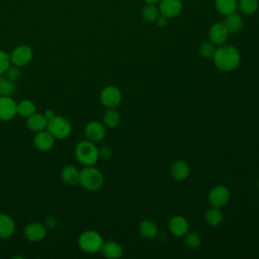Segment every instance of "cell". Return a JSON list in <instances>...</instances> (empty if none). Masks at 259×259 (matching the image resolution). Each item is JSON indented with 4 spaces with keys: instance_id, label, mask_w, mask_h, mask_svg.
<instances>
[{
    "instance_id": "22",
    "label": "cell",
    "mask_w": 259,
    "mask_h": 259,
    "mask_svg": "<svg viewBox=\"0 0 259 259\" xmlns=\"http://www.w3.org/2000/svg\"><path fill=\"white\" fill-rule=\"evenodd\" d=\"M224 24L230 33H237L243 28V19L236 12L226 15Z\"/></svg>"
},
{
    "instance_id": "37",
    "label": "cell",
    "mask_w": 259,
    "mask_h": 259,
    "mask_svg": "<svg viewBox=\"0 0 259 259\" xmlns=\"http://www.w3.org/2000/svg\"><path fill=\"white\" fill-rule=\"evenodd\" d=\"M55 224H56V220H55L54 218H52V217L47 218V221H46V223H45V225H46L47 228H54Z\"/></svg>"
},
{
    "instance_id": "9",
    "label": "cell",
    "mask_w": 259,
    "mask_h": 259,
    "mask_svg": "<svg viewBox=\"0 0 259 259\" xmlns=\"http://www.w3.org/2000/svg\"><path fill=\"white\" fill-rule=\"evenodd\" d=\"M17 115V102L11 96L0 95V120L8 121Z\"/></svg>"
},
{
    "instance_id": "15",
    "label": "cell",
    "mask_w": 259,
    "mask_h": 259,
    "mask_svg": "<svg viewBox=\"0 0 259 259\" xmlns=\"http://www.w3.org/2000/svg\"><path fill=\"white\" fill-rule=\"evenodd\" d=\"M55 140L56 139L52 136L50 132L44 130L36 133V135L33 138V145L38 151L48 152L54 147Z\"/></svg>"
},
{
    "instance_id": "33",
    "label": "cell",
    "mask_w": 259,
    "mask_h": 259,
    "mask_svg": "<svg viewBox=\"0 0 259 259\" xmlns=\"http://www.w3.org/2000/svg\"><path fill=\"white\" fill-rule=\"evenodd\" d=\"M6 76L13 82L17 81L20 76H21V72H20V67H17L15 65H10L9 68L7 69V71L5 72Z\"/></svg>"
},
{
    "instance_id": "14",
    "label": "cell",
    "mask_w": 259,
    "mask_h": 259,
    "mask_svg": "<svg viewBox=\"0 0 259 259\" xmlns=\"http://www.w3.org/2000/svg\"><path fill=\"white\" fill-rule=\"evenodd\" d=\"M182 7L183 4L181 0H160L158 8L161 15L172 18L181 12Z\"/></svg>"
},
{
    "instance_id": "4",
    "label": "cell",
    "mask_w": 259,
    "mask_h": 259,
    "mask_svg": "<svg viewBox=\"0 0 259 259\" xmlns=\"http://www.w3.org/2000/svg\"><path fill=\"white\" fill-rule=\"evenodd\" d=\"M103 243L104 241L102 236L94 230L84 231L78 238L79 248L88 254H95L100 252Z\"/></svg>"
},
{
    "instance_id": "3",
    "label": "cell",
    "mask_w": 259,
    "mask_h": 259,
    "mask_svg": "<svg viewBox=\"0 0 259 259\" xmlns=\"http://www.w3.org/2000/svg\"><path fill=\"white\" fill-rule=\"evenodd\" d=\"M103 183L104 177L99 169L93 166H85L82 170H80L79 184L83 188L90 191H95L100 189Z\"/></svg>"
},
{
    "instance_id": "38",
    "label": "cell",
    "mask_w": 259,
    "mask_h": 259,
    "mask_svg": "<svg viewBox=\"0 0 259 259\" xmlns=\"http://www.w3.org/2000/svg\"><path fill=\"white\" fill-rule=\"evenodd\" d=\"M146 3H152V4H156L158 3L160 0H144Z\"/></svg>"
},
{
    "instance_id": "35",
    "label": "cell",
    "mask_w": 259,
    "mask_h": 259,
    "mask_svg": "<svg viewBox=\"0 0 259 259\" xmlns=\"http://www.w3.org/2000/svg\"><path fill=\"white\" fill-rule=\"evenodd\" d=\"M155 23L159 26V27H164L168 24V18L164 15H159V17L157 18V20L155 21Z\"/></svg>"
},
{
    "instance_id": "21",
    "label": "cell",
    "mask_w": 259,
    "mask_h": 259,
    "mask_svg": "<svg viewBox=\"0 0 259 259\" xmlns=\"http://www.w3.org/2000/svg\"><path fill=\"white\" fill-rule=\"evenodd\" d=\"M61 178L65 183L69 185H77L79 184L80 170H78L73 165H67L61 171Z\"/></svg>"
},
{
    "instance_id": "31",
    "label": "cell",
    "mask_w": 259,
    "mask_h": 259,
    "mask_svg": "<svg viewBox=\"0 0 259 259\" xmlns=\"http://www.w3.org/2000/svg\"><path fill=\"white\" fill-rule=\"evenodd\" d=\"M184 243L185 245L188 247V248H191V249H194V248H197L200 243H201V237L199 236L198 233H195V232H187L185 235H184Z\"/></svg>"
},
{
    "instance_id": "34",
    "label": "cell",
    "mask_w": 259,
    "mask_h": 259,
    "mask_svg": "<svg viewBox=\"0 0 259 259\" xmlns=\"http://www.w3.org/2000/svg\"><path fill=\"white\" fill-rule=\"evenodd\" d=\"M99 156L103 159H109L112 156V149L108 146H104L99 149Z\"/></svg>"
},
{
    "instance_id": "26",
    "label": "cell",
    "mask_w": 259,
    "mask_h": 259,
    "mask_svg": "<svg viewBox=\"0 0 259 259\" xmlns=\"http://www.w3.org/2000/svg\"><path fill=\"white\" fill-rule=\"evenodd\" d=\"M34 112H36V107L34 102H32L31 100L24 99L17 103V114L19 116L27 118Z\"/></svg>"
},
{
    "instance_id": "10",
    "label": "cell",
    "mask_w": 259,
    "mask_h": 259,
    "mask_svg": "<svg viewBox=\"0 0 259 259\" xmlns=\"http://www.w3.org/2000/svg\"><path fill=\"white\" fill-rule=\"evenodd\" d=\"M47 227L45 224L39 222L29 223L23 230L24 237L30 242H39L47 236Z\"/></svg>"
},
{
    "instance_id": "16",
    "label": "cell",
    "mask_w": 259,
    "mask_h": 259,
    "mask_svg": "<svg viewBox=\"0 0 259 259\" xmlns=\"http://www.w3.org/2000/svg\"><path fill=\"white\" fill-rule=\"evenodd\" d=\"M170 174L174 180L183 181L190 174L189 165L183 160H176L171 164Z\"/></svg>"
},
{
    "instance_id": "1",
    "label": "cell",
    "mask_w": 259,
    "mask_h": 259,
    "mask_svg": "<svg viewBox=\"0 0 259 259\" xmlns=\"http://www.w3.org/2000/svg\"><path fill=\"white\" fill-rule=\"evenodd\" d=\"M214 66L223 72L236 70L241 63V54L239 50L231 45H222L217 48L212 57Z\"/></svg>"
},
{
    "instance_id": "27",
    "label": "cell",
    "mask_w": 259,
    "mask_h": 259,
    "mask_svg": "<svg viewBox=\"0 0 259 259\" xmlns=\"http://www.w3.org/2000/svg\"><path fill=\"white\" fill-rule=\"evenodd\" d=\"M159 15H160V11H159V8L156 6V4L146 3V5L142 10V16L147 22H151V23L155 22L159 17Z\"/></svg>"
},
{
    "instance_id": "13",
    "label": "cell",
    "mask_w": 259,
    "mask_h": 259,
    "mask_svg": "<svg viewBox=\"0 0 259 259\" xmlns=\"http://www.w3.org/2000/svg\"><path fill=\"white\" fill-rule=\"evenodd\" d=\"M168 229L172 235L177 238H182L189 231V224L182 215H173L168 223Z\"/></svg>"
},
{
    "instance_id": "24",
    "label": "cell",
    "mask_w": 259,
    "mask_h": 259,
    "mask_svg": "<svg viewBox=\"0 0 259 259\" xmlns=\"http://www.w3.org/2000/svg\"><path fill=\"white\" fill-rule=\"evenodd\" d=\"M120 122V115L115 108H107L103 115V124L105 127L114 128Z\"/></svg>"
},
{
    "instance_id": "7",
    "label": "cell",
    "mask_w": 259,
    "mask_h": 259,
    "mask_svg": "<svg viewBox=\"0 0 259 259\" xmlns=\"http://www.w3.org/2000/svg\"><path fill=\"white\" fill-rule=\"evenodd\" d=\"M33 58V51L27 45H20L14 48L12 53L10 54V62L12 65L17 67H24Z\"/></svg>"
},
{
    "instance_id": "19",
    "label": "cell",
    "mask_w": 259,
    "mask_h": 259,
    "mask_svg": "<svg viewBox=\"0 0 259 259\" xmlns=\"http://www.w3.org/2000/svg\"><path fill=\"white\" fill-rule=\"evenodd\" d=\"M100 252L107 259H118L122 256L123 250L117 242L107 241L103 243Z\"/></svg>"
},
{
    "instance_id": "12",
    "label": "cell",
    "mask_w": 259,
    "mask_h": 259,
    "mask_svg": "<svg viewBox=\"0 0 259 259\" xmlns=\"http://www.w3.org/2000/svg\"><path fill=\"white\" fill-rule=\"evenodd\" d=\"M84 133H85V137L87 138V140H89L93 143H96V142H100L104 139L106 130H105V125L103 123H101L100 121L92 120L86 124Z\"/></svg>"
},
{
    "instance_id": "36",
    "label": "cell",
    "mask_w": 259,
    "mask_h": 259,
    "mask_svg": "<svg viewBox=\"0 0 259 259\" xmlns=\"http://www.w3.org/2000/svg\"><path fill=\"white\" fill-rule=\"evenodd\" d=\"M44 114H45V116L47 117V119H48V120H51L52 118H54V117L56 116L55 111H54V110H52V109H48V110H46V111L44 112Z\"/></svg>"
},
{
    "instance_id": "29",
    "label": "cell",
    "mask_w": 259,
    "mask_h": 259,
    "mask_svg": "<svg viewBox=\"0 0 259 259\" xmlns=\"http://www.w3.org/2000/svg\"><path fill=\"white\" fill-rule=\"evenodd\" d=\"M238 7L243 14L252 15L257 12L259 8L258 0H239Z\"/></svg>"
},
{
    "instance_id": "5",
    "label": "cell",
    "mask_w": 259,
    "mask_h": 259,
    "mask_svg": "<svg viewBox=\"0 0 259 259\" xmlns=\"http://www.w3.org/2000/svg\"><path fill=\"white\" fill-rule=\"evenodd\" d=\"M47 131L50 132L55 139L64 140L71 135L72 124L67 118L60 115H56L54 118L49 120Z\"/></svg>"
},
{
    "instance_id": "18",
    "label": "cell",
    "mask_w": 259,
    "mask_h": 259,
    "mask_svg": "<svg viewBox=\"0 0 259 259\" xmlns=\"http://www.w3.org/2000/svg\"><path fill=\"white\" fill-rule=\"evenodd\" d=\"M15 232V222L14 220L6 214L0 213V238L9 239L13 236Z\"/></svg>"
},
{
    "instance_id": "30",
    "label": "cell",
    "mask_w": 259,
    "mask_h": 259,
    "mask_svg": "<svg viewBox=\"0 0 259 259\" xmlns=\"http://www.w3.org/2000/svg\"><path fill=\"white\" fill-rule=\"evenodd\" d=\"M215 50V45H213L211 41H203L199 45L197 53L204 59H212Z\"/></svg>"
},
{
    "instance_id": "32",
    "label": "cell",
    "mask_w": 259,
    "mask_h": 259,
    "mask_svg": "<svg viewBox=\"0 0 259 259\" xmlns=\"http://www.w3.org/2000/svg\"><path fill=\"white\" fill-rule=\"evenodd\" d=\"M11 65L10 62V55H8L6 52L0 50V75L5 74L9 66Z\"/></svg>"
},
{
    "instance_id": "39",
    "label": "cell",
    "mask_w": 259,
    "mask_h": 259,
    "mask_svg": "<svg viewBox=\"0 0 259 259\" xmlns=\"http://www.w3.org/2000/svg\"><path fill=\"white\" fill-rule=\"evenodd\" d=\"M257 188H258V190H259V179H258V182H257Z\"/></svg>"
},
{
    "instance_id": "6",
    "label": "cell",
    "mask_w": 259,
    "mask_h": 259,
    "mask_svg": "<svg viewBox=\"0 0 259 259\" xmlns=\"http://www.w3.org/2000/svg\"><path fill=\"white\" fill-rule=\"evenodd\" d=\"M121 98L120 90L113 85L105 86L100 92V101L106 108H116L120 104Z\"/></svg>"
},
{
    "instance_id": "2",
    "label": "cell",
    "mask_w": 259,
    "mask_h": 259,
    "mask_svg": "<svg viewBox=\"0 0 259 259\" xmlns=\"http://www.w3.org/2000/svg\"><path fill=\"white\" fill-rule=\"evenodd\" d=\"M75 157L84 166H94L100 158L99 149L89 140L81 141L75 148Z\"/></svg>"
},
{
    "instance_id": "8",
    "label": "cell",
    "mask_w": 259,
    "mask_h": 259,
    "mask_svg": "<svg viewBox=\"0 0 259 259\" xmlns=\"http://www.w3.org/2000/svg\"><path fill=\"white\" fill-rule=\"evenodd\" d=\"M231 194L228 187L225 185H217L210 189L207 195L208 202L211 206L221 208L225 206L230 200Z\"/></svg>"
},
{
    "instance_id": "25",
    "label": "cell",
    "mask_w": 259,
    "mask_h": 259,
    "mask_svg": "<svg viewBox=\"0 0 259 259\" xmlns=\"http://www.w3.org/2000/svg\"><path fill=\"white\" fill-rule=\"evenodd\" d=\"M205 222L208 226L210 227H218L222 221H223V212L219 207L211 206L209 209L206 210L205 212Z\"/></svg>"
},
{
    "instance_id": "17",
    "label": "cell",
    "mask_w": 259,
    "mask_h": 259,
    "mask_svg": "<svg viewBox=\"0 0 259 259\" xmlns=\"http://www.w3.org/2000/svg\"><path fill=\"white\" fill-rule=\"evenodd\" d=\"M48 122H49V120L47 119L45 114L38 113V112H34L33 114H31L30 116H28L26 118V126L30 131L35 132V133L47 130Z\"/></svg>"
},
{
    "instance_id": "11",
    "label": "cell",
    "mask_w": 259,
    "mask_h": 259,
    "mask_svg": "<svg viewBox=\"0 0 259 259\" xmlns=\"http://www.w3.org/2000/svg\"><path fill=\"white\" fill-rule=\"evenodd\" d=\"M229 30L227 29L224 22H215L213 23L208 30V38L215 46L225 45L229 37Z\"/></svg>"
},
{
    "instance_id": "20",
    "label": "cell",
    "mask_w": 259,
    "mask_h": 259,
    "mask_svg": "<svg viewBox=\"0 0 259 259\" xmlns=\"http://www.w3.org/2000/svg\"><path fill=\"white\" fill-rule=\"evenodd\" d=\"M139 232H140V235L145 239L152 240L158 236L159 230L155 222L149 219H145L139 224Z\"/></svg>"
},
{
    "instance_id": "28",
    "label": "cell",
    "mask_w": 259,
    "mask_h": 259,
    "mask_svg": "<svg viewBox=\"0 0 259 259\" xmlns=\"http://www.w3.org/2000/svg\"><path fill=\"white\" fill-rule=\"evenodd\" d=\"M16 87L13 81H11L7 76L0 75V95L2 96H12L15 93Z\"/></svg>"
},
{
    "instance_id": "23",
    "label": "cell",
    "mask_w": 259,
    "mask_h": 259,
    "mask_svg": "<svg viewBox=\"0 0 259 259\" xmlns=\"http://www.w3.org/2000/svg\"><path fill=\"white\" fill-rule=\"evenodd\" d=\"M214 6L219 13L226 16L236 12L238 8V2L237 0H215Z\"/></svg>"
}]
</instances>
